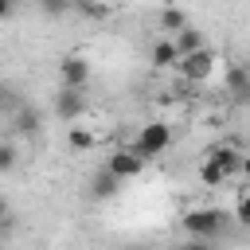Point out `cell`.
<instances>
[{
  "mask_svg": "<svg viewBox=\"0 0 250 250\" xmlns=\"http://www.w3.org/2000/svg\"><path fill=\"white\" fill-rule=\"evenodd\" d=\"M125 145L148 164V160H156V156H164V152L172 148V125H168V121H145V125L137 129V137L125 141Z\"/></svg>",
  "mask_w": 250,
  "mask_h": 250,
  "instance_id": "6da1fadb",
  "label": "cell"
},
{
  "mask_svg": "<svg viewBox=\"0 0 250 250\" xmlns=\"http://www.w3.org/2000/svg\"><path fill=\"white\" fill-rule=\"evenodd\" d=\"M180 227H184V234H188V238L211 242V238H219V234H223L227 215H223L219 207H188V211L180 215Z\"/></svg>",
  "mask_w": 250,
  "mask_h": 250,
  "instance_id": "7a4b0ae2",
  "label": "cell"
},
{
  "mask_svg": "<svg viewBox=\"0 0 250 250\" xmlns=\"http://www.w3.org/2000/svg\"><path fill=\"white\" fill-rule=\"evenodd\" d=\"M215 66H219V55H215L211 47H203V51H195V55H184V59L176 62V70H180V78H184L188 86L207 82V78L215 74Z\"/></svg>",
  "mask_w": 250,
  "mask_h": 250,
  "instance_id": "3957f363",
  "label": "cell"
},
{
  "mask_svg": "<svg viewBox=\"0 0 250 250\" xmlns=\"http://www.w3.org/2000/svg\"><path fill=\"white\" fill-rule=\"evenodd\" d=\"M59 82H62V90H86V82H90V62H86L82 55H66V59L59 62Z\"/></svg>",
  "mask_w": 250,
  "mask_h": 250,
  "instance_id": "277c9868",
  "label": "cell"
},
{
  "mask_svg": "<svg viewBox=\"0 0 250 250\" xmlns=\"http://www.w3.org/2000/svg\"><path fill=\"white\" fill-rule=\"evenodd\" d=\"M105 168H109L117 180H137V176L145 172V160H141L129 145H121V148H113V156L105 160Z\"/></svg>",
  "mask_w": 250,
  "mask_h": 250,
  "instance_id": "5b68a950",
  "label": "cell"
},
{
  "mask_svg": "<svg viewBox=\"0 0 250 250\" xmlns=\"http://www.w3.org/2000/svg\"><path fill=\"white\" fill-rule=\"evenodd\" d=\"M223 90L234 98V102H250V66H242V62H230L227 70H223Z\"/></svg>",
  "mask_w": 250,
  "mask_h": 250,
  "instance_id": "8992f818",
  "label": "cell"
},
{
  "mask_svg": "<svg viewBox=\"0 0 250 250\" xmlns=\"http://www.w3.org/2000/svg\"><path fill=\"white\" fill-rule=\"evenodd\" d=\"M207 160H215L227 176H238V172H242V148H238L234 141H219V145H211V148H207Z\"/></svg>",
  "mask_w": 250,
  "mask_h": 250,
  "instance_id": "52a82bcc",
  "label": "cell"
},
{
  "mask_svg": "<svg viewBox=\"0 0 250 250\" xmlns=\"http://www.w3.org/2000/svg\"><path fill=\"white\" fill-rule=\"evenodd\" d=\"M86 109H90V102H86L82 90H59V94H55V113H59L62 121H78Z\"/></svg>",
  "mask_w": 250,
  "mask_h": 250,
  "instance_id": "ba28073f",
  "label": "cell"
},
{
  "mask_svg": "<svg viewBox=\"0 0 250 250\" xmlns=\"http://www.w3.org/2000/svg\"><path fill=\"white\" fill-rule=\"evenodd\" d=\"M121 188H125V180H117V176H113L105 164H102V168L90 176V195H94V199H113Z\"/></svg>",
  "mask_w": 250,
  "mask_h": 250,
  "instance_id": "9c48e42d",
  "label": "cell"
},
{
  "mask_svg": "<svg viewBox=\"0 0 250 250\" xmlns=\"http://www.w3.org/2000/svg\"><path fill=\"white\" fill-rule=\"evenodd\" d=\"M148 62H152L156 70H172V66L180 62V51H176L172 35H164V39H156V43L148 47Z\"/></svg>",
  "mask_w": 250,
  "mask_h": 250,
  "instance_id": "30bf717a",
  "label": "cell"
},
{
  "mask_svg": "<svg viewBox=\"0 0 250 250\" xmlns=\"http://www.w3.org/2000/svg\"><path fill=\"white\" fill-rule=\"evenodd\" d=\"M172 43H176L180 59H184V55H195V51H203V47H207V43H203V31H195L191 23H188L180 35H172Z\"/></svg>",
  "mask_w": 250,
  "mask_h": 250,
  "instance_id": "8fae6325",
  "label": "cell"
},
{
  "mask_svg": "<svg viewBox=\"0 0 250 250\" xmlns=\"http://www.w3.org/2000/svg\"><path fill=\"white\" fill-rule=\"evenodd\" d=\"M66 145H70L74 152H90V148L98 145V133H94V129H82V125H70V133H66Z\"/></svg>",
  "mask_w": 250,
  "mask_h": 250,
  "instance_id": "7c38bea8",
  "label": "cell"
},
{
  "mask_svg": "<svg viewBox=\"0 0 250 250\" xmlns=\"http://www.w3.org/2000/svg\"><path fill=\"white\" fill-rule=\"evenodd\" d=\"M184 27H188V16H184L180 8H172V4H168V8H160V31H168V35H180Z\"/></svg>",
  "mask_w": 250,
  "mask_h": 250,
  "instance_id": "4fadbf2b",
  "label": "cell"
},
{
  "mask_svg": "<svg viewBox=\"0 0 250 250\" xmlns=\"http://www.w3.org/2000/svg\"><path fill=\"white\" fill-rule=\"evenodd\" d=\"M227 180H230V176H227L215 160H207V156H203V164H199V184H203V188H223Z\"/></svg>",
  "mask_w": 250,
  "mask_h": 250,
  "instance_id": "5bb4252c",
  "label": "cell"
},
{
  "mask_svg": "<svg viewBox=\"0 0 250 250\" xmlns=\"http://www.w3.org/2000/svg\"><path fill=\"white\" fill-rule=\"evenodd\" d=\"M16 133H23V137H31V133H39V113L35 109H23V113H16Z\"/></svg>",
  "mask_w": 250,
  "mask_h": 250,
  "instance_id": "9a60e30c",
  "label": "cell"
},
{
  "mask_svg": "<svg viewBox=\"0 0 250 250\" xmlns=\"http://www.w3.org/2000/svg\"><path fill=\"white\" fill-rule=\"evenodd\" d=\"M74 8H78L86 20H105V16H109V8H105L102 0H74Z\"/></svg>",
  "mask_w": 250,
  "mask_h": 250,
  "instance_id": "2e32d148",
  "label": "cell"
},
{
  "mask_svg": "<svg viewBox=\"0 0 250 250\" xmlns=\"http://www.w3.org/2000/svg\"><path fill=\"white\" fill-rule=\"evenodd\" d=\"M16 164H20V152H16V145L0 141V176H4V172H12Z\"/></svg>",
  "mask_w": 250,
  "mask_h": 250,
  "instance_id": "e0dca14e",
  "label": "cell"
},
{
  "mask_svg": "<svg viewBox=\"0 0 250 250\" xmlns=\"http://www.w3.org/2000/svg\"><path fill=\"white\" fill-rule=\"evenodd\" d=\"M39 8H43L47 16H62V12L74 8V0H39Z\"/></svg>",
  "mask_w": 250,
  "mask_h": 250,
  "instance_id": "ac0fdd59",
  "label": "cell"
},
{
  "mask_svg": "<svg viewBox=\"0 0 250 250\" xmlns=\"http://www.w3.org/2000/svg\"><path fill=\"white\" fill-rule=\"evenodd\" d=\"M234 219H238L242 227H250V191H246V195L234 203Z\"/></svg>",
  "mask_w": 250,
  "mask_h": 250,
  "instance_id": "d6986e66",
  "label": "cell"
},
{
  "mask_svg": "<svg viewBox=\"0 0 250 250\" xmlns=\"http://www.w3.org/2000/svg\"><path fill=\"white\" fill-rule=\"evenodd\" d=\"M246 184H250V152H242V172H238Z\"/></svg>",
  "mask_w": 250,
  "mask_h": 250,
  "instance_id": "ffe728a7",
  "label": "cell"
},
{
  "mask_svg": "<svg viewBox=\"0 0 250 250\" xmlns=\"http://www.w3.org/2000/svg\"><path fill=\"white\" fill-rule=\"evenodd\" d=\"M12 4H16V0H0V20H8V16H12Z\"/></svg>",
  "mask_w": 250,
  "mask_h": 250,
  "instance_id": "44dd1931",
  "label": "cell"
},
{
  "mask_svg": "<svg viewBox=\"0 0 250 250\" xmlns=\"http://www.w3.org/2000/svg\"><path fill=\"white\" fill-rule=\"evenodd\" d=\"M180 250H207V242H199V238H191V242H184Z\"/></svg>",
  "mask_w": 250,
  "mask_h": 250,
  "instance_id": "7402d4cb",
  "label": "cell"
},
{
  "mask_svg": "<svg viewBox=\"0 0 250 250\" xmlns=\"http://www.w3.org/2000/svg\"><path fill=\"white\" fill-rule=\"evenodd\" d=\"M8 215H12V211H8V199L0 195V223H8Z\"/></svg>",
  "mask_w": 250,
  "mask_h": 250,
  "instance_id": "603a6c76",
  "label": "cell"
},
{
  "mask_svg": "<svg viewBox=\"0 0 250 250\" xmlns=\"http://www.w3.org/2000/svg\"><path fill=\"white\" fill-rule=\"evenodd\" d=\"M4 102H8V94H4V86H0V109H4Z\"/></svg>",
  "mask_w": 250,
  "mask_h": 250,
  "instance_id": "cb8c5ba5",
  "label": "cell"
},
{
  "mask_svg": "<svg viewBox=\"0 0 250 250\" xmlns=\"http://www.w3.org/2000/svg\"><path fill=\"white\" fill-rule=\"evenodd\" d=\"M35 4H39V0H35Z\"/></svg>",
  "mask_w": 250,
  "mask_h": 250,
  "instance_id": "d4e9b609",
  "label": "cell"
}]
</instances>
